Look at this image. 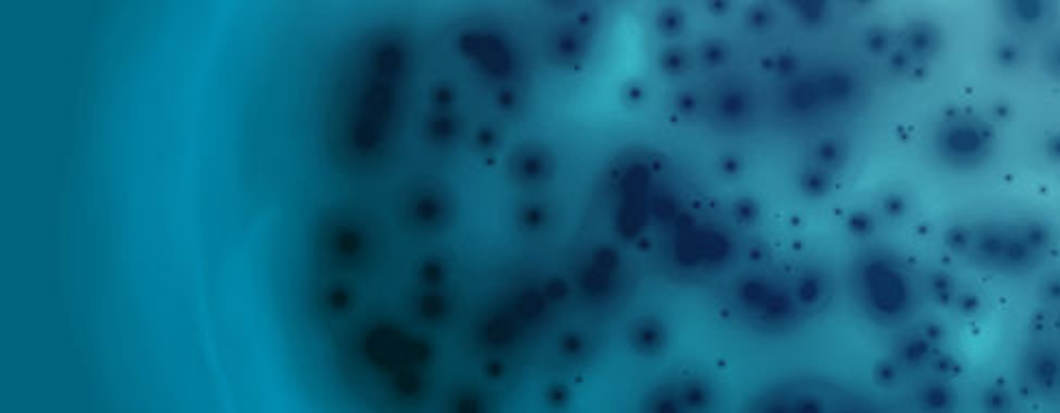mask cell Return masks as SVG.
Masks as SVG:
<instances>
[{
  "mask_svg": "<svg viewBox=\"0 0 1060 413\" xmlns=\"http://www.w3.org/2000/svg\"><path fill=\"white\" fill-rule=\"evenodd\" d=\"M865 283H867V296L871 298L873 307L886 316H895L906 307V289L899 275L886 268L884 263L876 261L865 270Z\"/></svg>",
  "mask_w": 1060,
  "mask_h": 413,
  "instance_id": "2",
  "label": "cell"
},
{
  "mask_svg": "<svg viewBox=\"0 0 1060 413\" xmlns=\"http://www.w3.org/2000/svg\"><path fill=\"white\" fill-rule=\"evenodd\" d=\"M432 137L436 139V142H449L455 136V122L451 118H436V120H432Z\"/></svg>",
  "mask_w": 1060,
  "mask_h": 413,
  "instance_id": "12",
  "label": "cell"
},
{
  "mask_svg": "<svg viewBox=\"0 0 1060 413\" xmlns=\"http://www.w3.org/2000/svg\"><path fill=\"white\" fill-rule=\"evenodd\" d=\"M614 266H617V257H614L612 252L603 250L601 255L592 257L591 268H588L586 277H583V283H586L588 292H592V294L606 292L610 281L614 278Z\"/></svg>",
  "mask_w": 1060,
  "mask_h": 413,
  "instance_id": "6",
  "label": "cell"
},
{
  "mask_svg": "<svg viewBox=\"0 0 1060 413\" xmlns=\"http://www.w3.org/2000/svg\"><path fill=\"white\" fill-rule=\"evenodd\" d=\"M664 329H662V324L655 322V320H640L636 327H632V344L645 355L658 353L662 346H664Z\"/></svg>",
  "mask_w": 1060,
  "mask_h": 413,
  "instance_id": "7",
  "label": "cell"
},
{
  "mask_svg": "<svg viewBox=\"0 0 1060 413\" xmlns=\"http://www.w3.org/2000/svg\"><path fill=\"white\" fill-rule=\"evenodd\" d=\"M684 61H686L684 55L675 48L666 50V53L662 55V66H664V70H669V72H677V70L684 68Z\"/></svg>",
  "mask_w": 1060,
  "mask_h": 413,
  "instance_id": "14",
  "label": "cell"
},
{
  "mask_svg": "<svg viewBox=\"0 0 1060 413\" xmlns=\"http://www.w3.org/2000/svg\"><path fill=\"white\" fill-rule=\"evenodd\" d=\"M462 50L473 57L488 75L508 76L512 70V53L505 41L493 33H467L462 38Z\"/></svg>",
  "mask_w": 1060,
  "mask_h": 413,
  "instance_id": "3",
  "label": "cell"
},
{
  "mask_svg": "<svg viewBox=\"0 0 1060 413\" xmlns=\"http://www.w3.org/2000/svg\"><path fill=\"white\" fill-rule=\"evenodd\" d=\"M801 185H804L806 192H813V194L824 192V189L827 188L825 172H816V170H808V172L804 174V179H801Z\"/></svg>",
  "mask_w": 1060,
  "mask_h": 413,
  "instance_id": "13",
  "label": "cell"
},
{
  "mask_svg": "<svg viewBox=\"0 0 1060 413\" xmlns=\"http://www.w3.org/2000/svg\"><path fill=\"white\" fill-rule=\"evenodd\" d=\"M717 107H718V111H721L723 120L738 122L744 116V111H747L749 101L744 98L741 90H732V92H726V94L718 98Z\"/></svg>",
  "mask_w": 1060,
  "mask_h": 413,
  "instance_id": "9",
  "label": "cell"
},
{
  "mask_svg": "<svg viewBox=\"0 0 1060 413\" xmlns=\"http://www.w3.org/2000/svg\"><path fill=\"white\" fill-rule=\"evenodd\" d=\"M562 350H565V353H568V355H573V357H577L579 353H583V350H586V342H583L579 335L571 333L562 339Z\"/></svg>",
  "mask_w": 1060,
  "mask_h": 413,
  "instance_id": "15",
  "label": "cell"
},
{
  "mask_svg": "<svg viewBox=\"0 0 1060 413\" xmlns=\"http://www.w3.org/2000/svg\"><path fill=\"white\" fill-rule=\"evenodd\" d=\"M407 46L399 35L370 38L351 59L334 98L335 151L351 165L381 162L401 120L407 85Z\"/></svg>",
  "mask_w": 1060,
  "mask_h": 413,
  "instance_id": "1",
  "label": "cell"
},
{
  "mask_svg": "<svg viewBox=\"0 0 1060 413\" xmlns=\"http://www.w3.org/2000/svg\"><path fill=\"white\" fill-rule=\"evenodd\" d=\"M418 307H421V313L425 318L438 320L447 313V298H444L442 294H436V292L425 294V296L421 298V304H418Z\"/></svg>",
  "mask_w": 1060,
  "mask_h": 413,
  "instance_id": "10",
  "label": "cell"
},
{
  "mask_svg": "<svg viewBox=\"0 0 1060 413\" xmlns=\"http://www.w3.org/2000/svg\"><path fill=\"white\" fill-rule=\"evenodd\" d=\"M521 220H523L525 229H540V226H545L547 220H549V211L542 205H530L525 206L523 214H521Z\"/></svg>",
  "mask_w": 1060,
  "mask_h": 413,
  "instance_id": "11",
  "label": "cell"
},
{
  "mask_svg": "<svg viewBox=\"0 0 1060 413\" xmlns=\"http://www.w3.org/2000/svg\"><path fill=\"white\" fill-rule=\"evenodd\" d=\"M447 200H444L442 192H438V189L433 188H425L423 192L414 194L410 205H407V209H410V215L414 222H418V226H436L441 224L444 220V215H447Z\"/></svg>",
  "mask_w": 1060,
  "mask_h": 413,
  "instance_id": "5",
  "label": "cell"
},
{
  "mask_svg": "<svg viewBox=\"0 0 1060 413\" xmlns=\"http://www.w3.org/2000/svg\"><path fill=\"white\" fill-rule=\"evenodd\" d=\"M583 44L586 40H583L582 31L568 29L557 35V40H553V53L560 57V61H573L583 53Z\"/></svg>",
  "mask_w": 1060,
  "mask_h": 413,
  "instance_id": "8",
  "label": "cell"
},
{
  "mask_svg": "<svg viewBox=\"0 0 1060 413\" xmlns=\"http://www.w3.org/2000/svg\"><path fill=\"white\" fill-rule=\"evenodd\" d=\"M512 170H514V177L519 179L521 183L540 185L542 180L551 177V157L549 153H545L542 148H523V151L514 157Z\"/></svg>",
  "mask_w": 1060,
  "mask_h": 413,
  "instance_id": "4",
  "label": "cell"
}]
</instances>
